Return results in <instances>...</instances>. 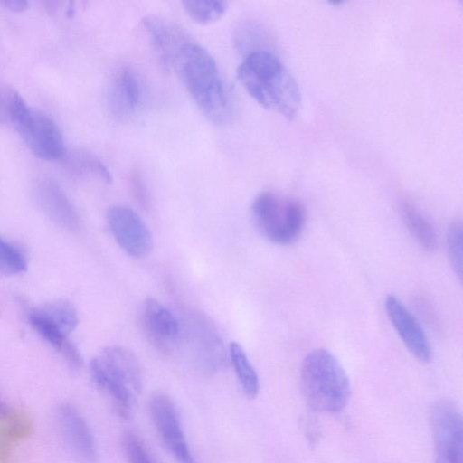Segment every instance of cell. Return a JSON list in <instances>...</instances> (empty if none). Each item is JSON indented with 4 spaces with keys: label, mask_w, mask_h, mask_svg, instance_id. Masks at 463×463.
Wrapping results in <instances>:
<instances>
[{
    "label": "cell",
    "mask_w": 463,
    "mask_h": 463,
    "mask_svg": "<svg viewBox=\"0 0 463 463\" xmlns=\"http://www.w3.org/2000/svg\"><path fill=\"white\" fill-rule=\"evenodd\" d=\"M254 223L267 240L288 245L298 240L305 225V210L297 200L263 192L251 205Z\"/></svg>",
    "instance_id": "277c9868"
},
{
    "label": "cell",
    "mask_w": 463,
    "mask_h": 463,
    "mask_svg": "<svg viewBox=\"0 0 463 463\" xmlns=\"http://www.w3.org/2000/svg\"><path fill=\"white\" fill-rule=\"evenodd\" d=\"M142 322L151 339L162 346L175 340L180 334L176 317L153 298H146L143 304Z\"/></svg>",
    "instance_id": "5bb4252c"
},
{
    "label": "cell",
    "mask_w": 463,
    "mask_h": 463,
    "mask_svg": "<svg viewBox=\"0 0 463 463\" xmlns=\"http://www.w3.org/2000/svg\"><path fill=\"white\" fill-rule=\"evenodd\" d=\"M29 317L42 321L67 336L79 323L75 308L65 300L47 303L31 312Z\"/></svg>",
    "instance_id": "e0dca14e"
},
{
    "label": "cell",
    "mask_w": 463,
    "mask_h": 463,
    "mask_svg": "<svg viewBox=\"0 0 463 463\" xmlns=\"http://www.w3.org/2000/svg\"><path fill=\"white\" fill-rule=\"evenodd\" d=\"M57 415L65 440L78 460L81 463H97L95 439L82 415L69 404L60 406Z\"/></svg>",
    "instance_id": "7c38bea8"
},
{
    "label": "cell",
    "mask_w": 463,
    "mask_h": 463,
    "mask_svg": "<svg viewBox=\"0 0 463 463\" xmlns=\"http://www.w3.org/2000/svg\"><path fill=\"white\" fill-rule=\"evenodd\" d=\"M26 105L13 87L0 83V125L14 124Z\"/></svg>",
    "instance_id": "7402d4cb"
},
{
    "label": "cell",
    "mask_w": 463,
    "mask_h": 463,
    "mask_svg": "<svg viewBox=\"0 0 463 463\" xmlns=\"http://www.w3.org/2000/svg\"><path fill=\"white\" fill-rule=\"evenodd\" d=\"M182 5L194 21L203 24L221 19L229 6L227 2L220 0H185Z\"/></svg>",
    "instance_id": "44dd1931"
},
{
    "label": "cell",
    "mask_w": 463,
    "mask_h": 463,
    "mask_svg": "<svg viewBox=\"0 0 463 463\" xmlns=\"http://www.w3.org/2000/svg\"><path fill=\"white\" fill-rule=\"evenodd\" d=\"M66 165L77 175H91L104 183L110 184L112 182V176L106 165L88 152H71L66 158Z\"/></svg>",
    "instance_id": "ffe728a7"
},
{
    "label": "cell",
    "mask_w": 463,
    "mask_h": 463,
    "mask_svg": "<svg viewBox=\"0 0 463 463\" xmlns=\"http://www.w3.org/2000/svg\"><path fill=\"white\" fill-rule=\"evenodd\" d=\"M30 150L44 160H55L65 154L63 137L55 122L26 105L14 123Z\"/></svg>",
    "instance_id": "8992f818"
},
{
    "label": "cell",
    "mask_w": 463,
    "mask_h": 463,
    "mask_svg": "<svg viewBox=\"0 0 463 463\" xmlns=\"http://www.w3.org/2000/svg\"><path fill=\"white\" fill-rule=\"evenodd\" d=\"M387 316L407 349L423 363L430 361L432 356L430 342L415 317L395 296L386 298Z\"/></svg>",
    "instance_id": "9c48e42d"
},
{
    "label": "cell",
    "mask_w": 463,
    "mask_h": 463,
    "mask_svg": "<svg viewBox=\"0 0 463 463\" xmlns=\"http://www.w3.org/2000/svg\"><path fill=\"white\" fill-rule=\"evenodd\" d=\"M36 198L43 211L55 222L68 228L78 226V214L61 187L51 179L36 186Z\"/></svg>",
    "instance_id": "9a60e30c"
},
{
    "label": "cell",
    "mask_w": 463,
    "mask_h": 463,
    "mask_svg": "<svg viewBox=\"0 0 463 463\" xmlns=\"http://www.w3.org/2000/svg\"><path fill=\"white\" fill-rule=\"evenodd\" d=\"M141 93L136 73L128 67L119 68L113 74L107 89V104L110 113L118 119L131 117L139 108Z\"/></svg>",
    "instance_id": "4fadbf2b"
},
{
    "label": "cell",
    "mask_w": 463,
    "mask_h": 463,
    "mask_svg": "<svg viewBox=\"0 0 463 463\" xmlns=\"http://www.w3.org/2000/svg\"><path fill=\"white\" fill-rule=\"evenodd\" d=\"M26 269L23 253L0 236V273L14 276L24 272Z\"/></svg>",
    "instance_id": "603a6c76"
},
{
    "label": "cell",
    "mask_w": 463,
    "mask_h": 463,
    "mask_svg": "<svg viewBox=\"0 0 463 463\" xmlns=\"http://www.w3.org/2000/svg\"><path fill=\"white\" fill-rule=\"evenodd\" d=\"M131 184V190L136 197V199L138 201L140 204H142L144 207L147 205V194L146 186L140 178L139 175L135 173L132 175V177L130 179Z\"/></svg>",
    "instance_id": "484cf974"
},
{
    "label": "cell",
    "mask_w": 463,
    "mask_h": 463,
    "mask_svg": "<svg viewBox=\"0 0 463 463\" xmlns=\"http://www.w3.org/2000/svg\"><path fill=\"white\" fill-rule=\"evenodd\" d=\"M237 76L262 107L288 119L296 117L301 104L298 84L273 52L261 49L247 53L237 69Z\"/></svg>",
    "instance_id": "6da1fadb"
},
{
    "label": "cell",
    "mask_w": 463,
    "mask_h": 463,
    "mask_svg": "<svg viewBox=\"0 0 463 463\" xmlns=\"http://www.w3.org/2000/svg\"><path fill=\"white\" fill-rule=\"evenodd\" d=\"M192 463H195V462L194 461V462H192Z\"/></svg>",
    "instance_id": "f1b7e54d"
},
{
    "label": "cell",
    "mask_w": 463,
    "mask_h": 463,
    "mask_svg": "<svg viewBox=\"0 0 463 463\" xmlns=\"http://www.w3.org/2000/svg\"><path fill=\"white\" fill-rule=\"evenodd\" d=\"M143 24L162 66L173 69L180 51L191 39L178 25L157 16H146Z\"/></svg>",
    "instance_id": "8fae6325"
},
{
    "label": "cell",
    "mask_w": 463,
    "mask_h": 463,
    "mask_svg": "<svg viewBox=\"0 0 463 463\" xmlns=\"http://www.w3.org/2000/svg\"><path fill=\"white\" fill-rule=\"evenodd\" d=\"M107 222L117 243L129 256L140 259L151 252V232L133 209L124 205L111 206L107 212Z\"/></svg>",
    "instance_id": "52a82bcc"
},
{
    "label": "cell",
    "mask_w": 463,
    "mask_h": 463,
    "mask_svg": "<svg viewBox=\"0 0 463 463\" xmlns=\"http://www.w3.org/2000/svg\"><path fill=\"white\" fill-rule=\"evenodd\" d=\"M149 410L156 429L171 454L181 463L194 462L173 401L165 393H155Z\"/></svg>",
    "instance_id": "ba28073f"
},
{
    "label": "cell",
    "mask_w": 463,
    "mask_h": 463,
    "mask_svg": "<svg viewBox=\"0 0 463 463\" xmlns=\"http://www.w3.org/2000/svg\"><path fill=\"white\" fill-rule=\"evenodd\" d=\"M94 359L113 380L126 386L135 395L141 392L143 385L141 366L137 357L130 349L121 345L107 346Z\"/></svg>",
    "instance_id": "30bf717a"
},
{
    "label": "cell",
    "mask_w": 463,
    "mask_h": 463,
    "mask_svg": "<svg viewBox=\"0 0 463 463\" xmlns=\"http://www.w3.org/2000/svg\"><path fill=\"white\" fill-rule=\"evenodd\" d=\"M7 415V409L5 404L0 401V416Z\"/></svg>",
    "instance_id": "83f0119b"
},
{
    "label": "cell",
    "mask_w": 463,
    "mask_h": 463,
    "mask_svg": "<svg viewBox=\"0 0 463 463\" xmlns=\"http://www.w3.org/2000/svg\"><path fill=\"white\" fill-rule=\"evenodd\" d=\"M300 384L308 405L323 412L341 411L351 394L350 381L342 364L323 348L309 352L303 360Z\"/></svg>",
    "instance_id": "3957f363"
},
{
    "label": "cell",
    "mask_w": 463,
    "mask_h": 463,
    "mask_svg": "<svg viewBox=\"0 0 463 463\" xmlns=\"http://www.w3.org/2000/svg\"><path fill=\"white\" fill-rule=\"evenodd\" d=\"M5 5L14 11V12H21L27 8L28 3L24 0H7L4 2Z\"/></svg>",
    "instance_id": "4316f807"
},
{
    "label": "cell",
    "mask_w": 463,
    "mask_h": 463,
    "mask_svg": "<svg viewBox=\"0 0 463 463\" xmlns=\"http://www.w3.org/2000/svg\"><path fill=\"white\" fill-rule=\"evenodd\" d=\"M430 421L436 463H463L462 416L451 400H439L432 406Z\"/></svg>",
    "instance_id": "5b68a950"
},
{
    "label": "cell",
    "mask_w": 463,
    "mask_h": 463,
    "mask_svg": "<svg viewBox=\"0 0 463 463\" xmlns=\"http://www.w3.org/2000/svg\"><path fill=\"white\" fill-rule=\"evenodd\" d=\"M447 249L450 265L458 277L462 278V224L459 221L452 222L447 231Z\"/></svg>",
    "instance_id": "cb8c5ba5"
},
{
    "label": "cell",
    "mask_w": 463,
    "mask_h": 463,
    "mask_svg": "<svg viewBox=\"0 0 463 463\" xmlns=\"http://www.w3.org/2000/svg\"><path fill=\"white\" fill-rule=\"evenodd\" d=\"M192 99L213 123L223 125L232 118V104L213 56L189 42L180 51L174 67Z\"/></svg>",
    "instance_id": "7a4b0ae2"
},
{
    "label": "cell",
    "mask_w": 463,
    "mask_h": 463,
    "mask_svg": "<svg viewBox=\"0 0 463 463\" xmlns=\"http://www.w3.org/2000/svg\"><path fill=\"white\" fill-rule=\"evenodd\" d=\"M229 357L245 395L249 398L256 397L260 391L259 376L239 343H230Z\"/></svg>",
    "instance_id": "d6986e66"
},
{
    "label": "cell",
    "mask_w": 463,
    "mask_h": 463,
    "mask_svg": "<svg viewBox=\"0 0 463 463\" xmlns=\"http://www.w3.org/2000/svg\"><path fill=\"white\" fill-rule=\"evenodd\" d=\"M90 372L97 388L110 398L117 415L122 420H129L132 417L136 395L126 386L109 377L94 358L90 364Z\"/></svg>",
    "instance_id": "2e32d148"
},
{
    "label": "cell",
    "mask_w": 463,
    "mask_h": 463,
    "mask_svg": "<svg viewBox=\"0 0 463 463\" xmlns=\"http://www.w3.org/2000/svg\"><path fill=\"white\" fill-rule=\"evenodd\" d=\"M123 453L128 463H154L140 438L127 430L121 438Z\"/></svg>",
    "instance_id": "d4e9b609"
},
{
    "label": "cell",
    "mask_w": 463,
    "mask_h": 463,
    "mask_svg": "<svg viewBox=\"0 0 463 463\" xmlns=\"http://www.w3.org/2000/svg\"><path fill=\"white\" fill-rule=\"evenodd\" d=\"M402 218L416 241L427 251H433L438 245L435 230L429 220L411 203L401 204Z\"/></svg>",
    "instance_id": "ac0fdd59"
}]
</instances>
